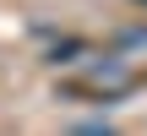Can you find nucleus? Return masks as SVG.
I'll return each mask as SVG.
<instances>
[{
  "label": "nucleus",
  "instance_id": "nucleus-1",
  "mask_svg": "<svg viewBox=\"0 0 147 136\" xmlns=\"http://www.w3.org/2000/svg\"><path fill=\"white\" fill-rule=\"evenodd\" d=\"M71 136H115V125H76Z\"/></svg>",
  "mask_w": 147,
  "mask_h": 136
}]
</instances>
